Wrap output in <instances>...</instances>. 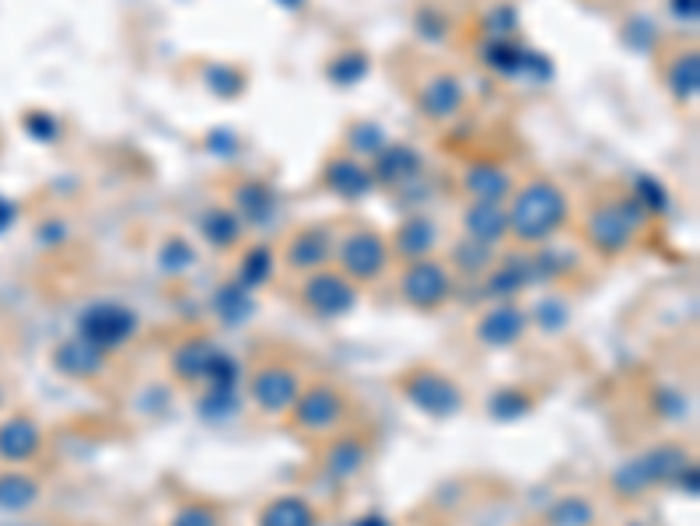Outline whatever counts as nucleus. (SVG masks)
<instances>
[{"label":"nucleus","mask_w":700,"mask_h":526,"mask_svg":"<svg viewBox=\"0 0 700 526\" xmlns=\"http://www.w3.org/2000/svg\"><path fill=\"white\" fill-rule=\"evenodd\" d=\"M253 397L266 414L291 411L298 400V379L287 369H263L253 382Z\"/></svg>","instance_id":"1a4fd4ad"},{"label":"nucleus","mask_w":700,"mask_h":526,"mask_svg":"<svg viewBox=\"0 0 700 526\" xmlns=\"http://www.w3.org/2000/svg\"><path fill=\"white\" fill-rule=\"evenodd\" d=\"M39 450V429L29 418H11L0 424V456L11 463H22L29 456H35Z\"/></svg>","instance_id":"ddd939ff"},{"label":"nucleus","mask_w":700,"mask_h":526,"mask_svg":"<svg viewBox=\"0 0 700 526\" xmlns=\"http://www.w3.org/2000/svg\"><path fill=\"white\" fill-rule=\"evenodd\" d=\"M463 225H466V232H469L473 242L494 246V242L508 235V211L498 204V200H477V204L466 211Z\"/></svg>","instance_id":"f8f14e48"},{"label":"nucleus","mask_w":700,"mask_h":526,"mask_svg":"<svg viewBox=\"0 0 700 526\" xmlns=\"http://www.w3.org/2000/svg\"><path fill=\"white\" fill-rule=\"evenodd\" d=\"M385 263H389V246L372 229H358L340 242V267L343 277L350 281H372L385 271Z\"/></svg>","instance_id":"20e7f679"},{"label":"nucleus","mask_w":700,"mask_h":526,"mask_svg":"<svg viewBox=\"0 0 700 526\" xmlns=\"http://www.w3.org/2000/svg\"><path fill=\"white\" fill-rule=\"evenodd\" d=\"M200 229L218 250H229L242 239V218L232 208H211L208 214L200 218Z\"/></svg>","instance_id":"aec40b11"},{"label":"nucleus","mask_w":700,"mask_h":526,"mask_svg":"<svg viewBox=\"0 0 700 526\" xmlns=\"http://www.w3.org/2000/svg\"><path fill=\"white\" fill-rule=\"evenodd\" d=\"M350 148L361 151V155H379L382 151V130L368 127V124L354 127L350 130Z\"/></svg>","instance_id":"c85d7f7f"},{"label":"nucleus","mask_w":700,"mask_h":526,"mask_svg":"<svg viewBox=\"0 0 700 526\" xmlns=\"http://www.w3.org/2000/svg\"><path fill=\"white\" fill-rule=\"evenodd\" d=\"M637 204H641L645 211H666V193L662 187H655L651 179H637Z\"/></svg>","instance_id":"c756f323"},{"label":"nucleus","mask_w":700,"mask_h":526,"mask_svg":"<svg viewBox=\"0 0 700 526\" xmlns=\"http://www.w3.org/2000/svg\"><path fill=\"white\" fill-rule=\"evenodd\" d=\"M679 467H687V453L683 450H672V446H662V450H655L641 460H634L627 463V467L621 471V477H616V488H621L624 495H637V492H645L648 484L655 481H669Z\"/></svg>","instance_id":"0eeeda50"},{"label":"nucleus","mask_w":700,"mask_h":526,"mask_svg":"<svg viewBox=\"0 0 700 526\" xmlns=\"http://www.w3.org/2000/svg\"><path fill=\"white\" fill-rule=\"evenodd\" d=\"M448 292H452V281H448V271L438 260L424 256V260H414L403 271V298L410 302V306L435 309L448 298Z\"/></svg>","instance_id":"423d86ee"},{"label":"nucleus","mask_w":700,"mask_h":526,"mask_svg":"<svg viewBox=\"0 0 700 526\" xmlns=\"http://www.w3.org/2000/svg\"><path fill=\"white\" fill-rule=\"evenodd\" d=\"M403 393L414 400L421 411L435 414V418H448V414H456L463 408L459 387L448 376H442V372H414V376H406Z\"/></svg>","instance_id":"39448f33"},{"label":"nucleus","mask_w":700,"mask_h":526,"mask_svg":"<svg viewBox=\"0 0 700 526\" xmlns=\"http://www.w3.org/2000/svg\"><path fill=\"white\" fill-rule=\"evenodd\" d=\"M697 85H700V71H697V53H683L672 64V71H669V88H672V95L676 98H693L697 95Z\"/></svg>","instance_id":"393cba45"},{"label":"nucleus","mask_w":700,"mask_h":526,"mask_svg":"<svg viewBox=\"0 0 700 526\" xmlns=\"http://www.w3.org/2000/svg\"><path fill=\"white\" fill-rule=\"evenodd\" d=\"M508 176L501 169H490V166H477V169H469L466 176V190L477 197V200H498L501 204V197L508 193Z\"/></svg>","instance_id":"b1692460"},{"label":"nucleus","mask_w":700,"mask_h":526,"mask_svg":"<svg viewBox=\"0 0 700 526\" xmlns=\"http://www.w3.org/2000/svg\"><path fill=\"white\" fill-rule=\"evenodd\" d=\"M421 172V158L414 148H382L379 151V166L375 176L382 183H406Z\"/></svg>","instance_id":"6ab92c4d"},{"label":"nucleus","mask_w":700,"mask_h":526,"mask_svg":"<svg viewBox=\"0 0 700 526\" xmlns=\"http://www.w3.org/2000/svg\"><path fill=\"white\" fill-rule=\"evenodd\" d=\"M340 414H343V400L326 387H316L295 400V418H298V424H305V429H316V432L333 429Z\"/></svg>","instance_id":"9d476101"},{"label":"nucleus","mask_w":700,"mask_h":526,"mask_svg":"<svg viewBox=\"0 0 700 526\" xmlns=\"http://www.w3.org/2000/svg\"><path fill=\"white\" fill-rule=\"evenodd\" d=\"M329 229L312 225L301 229L291 242H287V267L291 271H322V263L329 260Z\"/></svg>","instance_id":"9b49d317"},{"label":"nucleus","mask_w":700,"mask_h":526,"mask_svg":"<svg viewBox=\"0 0 700 526\" xmlns=\"http://www.w3.org/2000/svg\"><path fill=\"white\" fill-rule=\"evenodd\" d=\"M39 498L35 481L25 474H0V509L8 513H22Z\"/></svg>","instance_id":"5701e85b"},{"label":"nucleus","mask_w":700,"mask_h":526,"mask_svg":"<svg viewBox=\"0 0 700 526\" xmlns=\"http://www.w3.org/2000/svg\"><path fill=\"white\" fill-rule=\"evenodd\" d=\"M172 526H218V516L214 509H203V505H193V509H182L176 516Z\"/></svg>","instance_id":"7c9ffc66"},{"label":"nucleus","mask_w":700,"mask_h":526,"mask_svg":"<svg viewBox=\"0 0 700 526\" xmlns=\"http://www.w3.org/2000/svg\"><path fill=\"white\" fill-rule=\"evenodd\" d=\"M271 263H274L271 250H253L242 263V281H245V285H263V281L271 277V271H274Z\"/></svg>","instance_id":"cd10ccee"},{"label":"nucleus","mask_w":700,"mask_h":526,"mask_svg":"<svg viewBox=\"0 0 700 526\" xmlns=\"http://www.w3.org/2000/svg\"><path fill=\"white\" fill-rule=\"evenodd\" d=\"M211 355H214L211 344H187V348L176 355V372L187 376V379H203Z\"/></svg>","instance_id":"bb28decb"},{"label":"nucleus","mask_w":700,"mask_h":526,"mask_svg":"<svg viewBox=\"0 0 700 526\" xmlns=\"http://www.w3.org/2000/svg\"><path fill=\"white\" fill-rule=\"evenodd\" d=\"M672 8L679 18H690V22L697 18V0H672Z\"/></svg>","instance_id":"473e14b6"},{"label":"nucleus","mask_w":700,"mask_h":526,"mask_svg":"<svg viewBox=\"0 0 700 526\" xmlns=\"http://www.w3.org/2000/svg\"><path fill=\"white\" fill-rule=\"evenodd\" d=\"M305 306L316 316L337 319V316L354 309V285H350L343 274L319 271L305 281Z\"/></svg>","instance_id":"6e6552de"},{"label":"nucleus","mask_w":700,"mask_h":526,"mask_svg":"<svg viewBox=\"0 0 700 526\" xmlns=\"http://www.w3.org/2000/svg\"><path fill=\"white\" fill-rule=\"evenodd\" d=\"M326 187L340 193V197H364L368 190H372V176H368L358 161H350V158H333L326 166Z\"/></svg>","instance_id":"4468645a"},{"label":"nucleus","mask_w":700,"mask_h":526,"mask_svg":"<svg viewBox=\"0 0 700 526\" xmlns=\"http://www.w3.org/2000/svg\"><path fill=\"white\" fill-rule=\"evenodd\" d=\"M316 513L308 509L301 498H277L274 505H266L259 526H312Z\"/></svg>","instance_id":"4be33fe9"},{"label":"nucleus","mask_w":700,"mask_h":526,"mask_svg":"<svg viewBox=\"0 0 700 526\" xmlns=\"http://www.w3.org/2000/svg\"><path fill=\"white\" fill-rule=\"evenodd\" d=\"M242 221H253V225H259V221H266L274 214V193L266 183H242L235 190V208H232Z\"/></svg>","instance_id":"f3484780"},{"label":"nucleus","mask_w":700,"mask_h":526,"mask_svg":"<svg viewBox=\"0 0 700 526\" xmlns=\"http://www.w3.org/2000/svg\"><path fill=\"white\" fill-rule=\"evenodd\" d=\"M459 103H463V88H459V81L448 74L431 77L427 88L421 92V106L431 116H452L459 109Z\"/></svg>","instance_id":"dca6fc26"},{"label":"nucleus","mask_w":700,"mask_h":526,"mask_svg":"<svg viewBox=\"0 0 700 526\" xmlns=\"http://www.w3.org/2000/svg\"><path fill=\"white\" fill-rule=\"evenodd\" d=\"M435 242H438V229H435V221H427V218H410L406 225L400 229L396 235V250L410 260H424L431 250H435Z\"/></svg>","instance_id":"a211bd4d"},{"label":"nucleus","mask_w":700,"mask_h":526,"mask_svg":"<svg viewBox=\"0 0 700 526\" xmlns=\"http://www.w3.org/2000/svg\"><path fill=\"white\" fill-rule=\"evenodd\" d=\"M354 526H385V519H379V516H364V519L354 523Z\"/></svg>","instance_id":"72a5a7b5"},{"label":"nucleus","mask_w":700,"mask_h":526,"mask_svg":"<svg viewBox=\"0 0 700 526\" xmlns=\"http://www.w3.org/2000/svg\"><path fill=\"white\" fill-rule=\"evenodd\" d=\"M81 337H85L92 348L98 351H116L123 340H130L137 330V316L123 306H113V302H98L92 306L77 323Z\"/></svg>","instance_id":"7ed1b4c3"},{"label":"nucleus","mask_w":700,"mask_h":526,"mask_svg":"<svg viewBox=\"0 0 700 526\" xmlns=\"http://www.w3.org/2000/svg\"><path fill=\"white\" fill-rule=\"evenodd\" d=\"M102 355L106 351H98L85 337H77V340H67L64 348L56 351V369L67 372V376H77V379H88L102 369Z\"/></svg>","instance_id":"2eb2a0df"},{"label":"nucleus","mask_w":700,"mask_h":526,"mask_svg":"<svg viewBox=\"0 0 700 526\" xmlns=\"http://www.w3.org/2000/svg\"><path fill=\"white\" fill-rule=\"evenodd\" d=\"M529 277H532V263L529 260H508L505 267L490 277V288H494V295H511V292H519L522 285H529Z\"/></svg>","instance_id":"a878e982"},{"label":"nucleus","mask_w":700,"mask_h":526,"mask_svg":"<svg viewBox=\"0 0 700 526\" xmlns=\"http://www.w3.org/2000/svg\"><path fill=\"white\" fill-rule=\"evenodd\" d=\"M568 218V197L550 179H532L519 190L508 211V232L522 242H543L564 225Z\"/></svg>","instance_id":"f257e3e1"},{"label":"nucleus","mask_w":700,"mask_h":526,"mask_svg":"<svg viewBox=\"0 0 700 526\" xmlns=\"http://www.w3.org/2000/svg\"><path fill=\"white\" fill-rule=\"evenodd\" d=\"M522 330H526V316H522L519 309L505 306V309L490 313V316L484 319L480 337H484L487 344H511V340L522 337Z\"/></svg>","instance_id":"412c9836"},{"label":"nucleus","mask_w":700,"mask_h":526,"mask_svg":"<svg viewBox=\"0 0 700 526\" xmlns=\"http://www.w3.org/2000/svg\"><path fill=\"white\" fill-rule=\"evenodd\" d=\"M641 221H645V208L637 204V197L613 200V204H603V208L592 211L588 239L603 253H621L627 242L634 239V232L641 229Z\"/></svg>","instance_id":"f03ea898"},{"label":"nucleus","mask_w":700,"mask_h":526,"mask_svg":"<svg viewBox=\"0 0 700 526\" xmlns=\"http://www.w3.org/2000/svg\"><path fill=\"white\" fill-rule=\"evenodd\" d=\"M11 221H14V204H11V200L0 197V235H4V232L11 229Z\"/></svg>","instance_id":"2f4dec72"}]
</instances>
